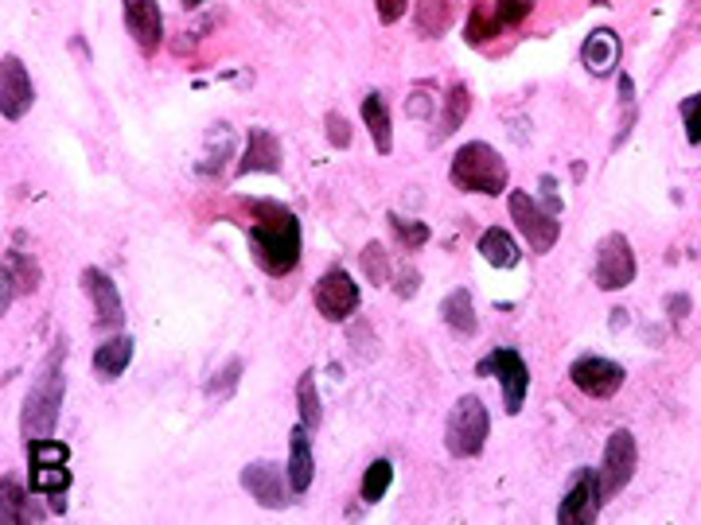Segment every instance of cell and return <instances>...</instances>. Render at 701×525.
<instances>
[{
	"label": "cell",
	"mask_w": 701,
	"mask_h": 525,
	"mask_svg": "<svg viewBox=\"0 0 701 525\" xmlns=\"http://www.w3.org/2000/svg\"><path fill=\"white\" fill-rule=\"evenodd\" d=\"M246 211L253 214L250 230V253L258 261L262 273L270 277H285L300 265V222L297 214L285 203H273V199H250Z\"/></svg>",
	"instance_id": "6da1fadb"
},
{
	"label": "cell",
	"mask_w": 701,
	"mask_h": 525,
	"mask_svg": "<svg viewBox=\"0 0 701 525\" xmlns=\"http://www.w3.org/2000/svg\"><path fill=\"white\" fill-rule=\"evenodd\" d=\"M63 342L55 347L51 362L43 366V374L36 378V386L24 397V409H20V433L36 440V436H51L59 424V409H63V393H66V374H63Z\"/></svg>",
	"instance_id": "7a4b0ae2"
},
{
	"label": "cell",
	"mask_w": 701,
	"mask_h": 525,
	"mask_svg": "<svg viewBox=\"0 0 701 525\" xmlns=\"http://www.w3.org/2000/svg\"><path fill=\"white\" fill-rule=\"evenodd\" d=\"M449 179L464 195H503L506 184H511V172H506V160L491 145L467 140L452 152Z\"/></svg>",
	"instance_id": "3957f363"
},
{
	"label": "cell",
	"mask_w": 701,
	"mask_h": 525,
	"mask_svg": "<svg viewBox=\"0 0 701 525\" xmlns=\"http://www.w3.org/2000/svg\"><path fill=\"white\" fill-rule=\"evenodd\" d=\"M487 436H491V413H487L484 397L464 393L445 421V448L452 460H472L484 452Z\"/></svg>",
	"instance_id": "277c9868"
},
{
	"label": "cell",
	"mask_w": 701,
	"mask_h": 525,
	"mask_svg": "<svg viewBox=\"0 0 701 525\" xmlns=\"http://www.w3.org/2000/svg\"><path fill=\"white\" fill-rule=\"evenodd\" d=\"M479 378H496L499 389H503V409L506 413H523L526 405V389H530V370H526V359L511 347H496L487 359L476 362Z\"/></svg>",
	"instance_id": "5b68a950"
},
{
	"label": "cell",
	"mask_w": 701,
	"mask_h": 525,
	"mask_svg": "<svg viewBox=\"0 0 701 525\" xmlns=\"http://www.w3.org/2000/svg\"><path fill=\"white\" fill-rule=\"evenodd\" d=\"M636 463H639V443L631 428H612L604 443V455H600V467H597V479H600V495L616 498L619 490L631 483L636 475Z\"/></svg>",
	"instance_id": "8992f818"
},
{
	"label": "cell",
	"mask_w": 701,
	"mask_h": 525,
	"mask_svg": "<svg viewBox=\"0 0 701 525\" xmlns=\"http://www.w3.org/2000/svg\"><path fill=\"white\" fill-rule=\"evenodd\" d=\"M312 300H316V312L327 323H347L359 312V280L347 273L343 265H331L327 273H320L316 288H312Z\"/></svg>",
	"instance_id": "52a82bcc"
},
{
	"label": "cell",
	"mask_w": 701,
	"mask_h": 525,
	"mask_svg": "<svg viewBox=\"0 0 701 525\" xmlns=\"http://www.w3.org/2000/svg\"><path fill=\"white\" fill-rule=\"evenodd\" d=\"M506 211H511L514 226H518V234H523L526 246H530L534 253H550V249L558 246V238H561L558 218H553L550 211H542L526 191L506 195Z\"/></svg>",
	"instance_id": "ba28073f"
},
{
	"label": "cell",
	"mask_w": 701,
	"mask_h": 525,
	"mask_svg": "<svg viewBox=\"0 0 701 525\" xmlns=\"http://www.w3.org/2000/svg\"><path fill=\"white\" fill-rule=\"evenodd\" d=\"M592 277L604 292H619L636 280V249L624 234H604L597 246V268H592Z\"/></svg>",
	"instance_id": "9c48e42d"
},
{
	"label": "cell",
	"mask_w": 701,
	"mask_h": 525,
	"mask_svg": "<svg viewBox=\"0 0 701 525\" xmlns=\"http://www.w3.org/2000/svg\"><path fill=\"white\" fill-rule=\"evenodd\" d=\"M242 487L250 490V498L258 507H270V510H285L289 498H297L289 487V471H280V463L273 460H253L242 471Z\"/></svg>",
	"instance_id": "30bf717a"
},
{
	"label": "cell",
	"mask_w": 701,
	"mask_h": 525,
	"mask_svg": "<svg viewBox=\"0 0 701 525\" xmlns=\"http://www.w3.org/2000/svg\"><path fill=\"white\" fill-rule=\"evenodd\" d=\"M569 378L580 393L597 397V401H608V397H616L619 386H624L627 370L612 359H600V354H585L569 366Z\"/></svg>",
	"instance_id": "8fae6325"
},
{
	"label": "cell",
	"mask_w": 701,
	"mask_h": 525,
	"mask_svg": "<svg viewBox=\"0 0 701 525\" xmlns=\"http://www.w3.org/2000/svg\"><path fill=\"white\" fill-rule=\"evenodd\" d=\"M600 507H604V495H600V479L597 471H580L573 487L565 490L558 507V522L561 525H592L600 517Z\"/></svg>",
	"instance_id": "7c38bea8"
},
{
	"label": "cell",
	"mask_w": 701,
	"mask_h": 525,
	"mask_svg": "<svg viewBox=\"0 0 701 525\" xmlns=\"http://www.w3.org/2000/svg\"><path fill=\"white\" fill-rule=\"evenodd\" d=\"M125 28H129L133 43L140 47V55L152 59L164 43V12L157 0H122Z\"/></svg>",
	"instance_id": "4fadbf2b"
},
{
	"label": "cell",
	"mask_w": 701,
	"mask_h": 525,
	"mask_svg": "<svg viewBox=\"0 0 701 525\" xmlns=\"http://www.w3.org/2000/svg\"><path fill=\"white\" fill-rule=\"evenodd\" d=\"M36 102V86L28 78V66L20 63L16 55L0 59V113L4 121H20Z\"/></svg>",
	"instance_id": "5bb4252c"
},
{
	"label": "cell",
	"mask_w": 701,
	"mask_h": 525,
	"mask_svg": "<svg viewBox=\"0 0 701 525\" xmlns=\"http://www.w3.org/2000/svg\"><path fill=\"white\" fill-rule=\"evenodd\" d=\"M83 292L90 296L98 327L117 332V327L125 323V304H122V292H117V285H113L110 273H102V268H93V265L83 268Z\"/></svg>",
	"instance_id": "9a60e30c"
},
{
	"label": "cell",
	"mask_w": 701,
	"mask_h": 525,
	"mask_svg": "<svg viewBox=\"0 0 701 525\" xmlns=\"http://www.w3.org/2000/svg\"><path fill=\"white\" fill-rule=\"evenodd\" d=\"M285 471H289V487L292 495H309L312 479H316V455H312V428H304V424H292L289 433V463H285Z\"/></svg>",
	"instance_id": "2e32d148"
},
{
	"label": "cell",
	"mask_w": 701,
	"mask_h": 525,
	"mask_svg": "<svg viewBox=\"0 0 701 525\" xmlns=\"http://www.w3.org/2000/svg\"><path fill=\"white\" fill-rule=\"evenodd\" d=\"M285 164V152H280V140L270 129H258L253 125L250 137H246V157L238 160V175H253V172H270L277 175Z\"/></svg>",
	"instance_id": "e0dca14e"
},
{
	"label": "cell",
	"mask_w": 701,
	"mask_h": 525,
	"mask_svg": "<svg viewBox=\"0 0 701 525\" xmlns=\"http://www.w3.org/2000/svg\"><path fill=\"white\" fill-rule=\"evenodd\" d=\"M580 63H585V71L597 74V78H604V74L616 71L619 63V36L612 28H597L589 32V39H585V47H580Z\"/></svg>",
	"instance_id": "ac0fdd59"
},
{
	"label": "cell",
	"mask_w": 701,
	"mask_h": 525,
	"mask_svg": "<svg viewBox=\"0 0 701 525\" xmlns=\"http://www.w3.org/2000/svg\"><path fill=\"white\" fill-rule=\"evenodd\" d=\"M133 362V335H110L105 342H98V350H93V374H98V382H117L129 370Z\"/></svg>",
	"instance_id": "d6986e66"
},
{
	"label": "cell",
	"mask_w": 701,
	"mask_h": 525,
	"mask_svg": "<svg viewBox=\"0 0 701 525\" xmlns=\"http://www.w3.org/2000/svg\"><path fill=\"white\" fill-rule=\"evenodd\" d=\"M440 320H445L449 332L472 339V335L479 332V315H476V304H472V292H467V288H452V292L440 300Z\"/></svg>",
	"instance_id": "ffe728a7"
},
{
	"label": "cell",
	"mask_w": 701,
	"mask_h": 525,
	"mask_svg": "<svg viewBox=\"0 0 701 525\" xmlns=\"http://www.w3.org/2000/svg\"><path fill=\"white\" fill-rule=\"evenodd\" d=\"M476 249H479V258L496 268H518V261H523V246H518L514 234L503 230V226H491V230L479 234Z\"/></svg>",
	"instance_id": "44dd1931"
},
{
	"label": "cell",
	"mask_w": 701,
	"mask_h": 525,
	"mask_svg": "<svg viewBox=\"0 0 701 525\" xmlns=\"http://www.w3.org/2000/svg\"><path fill=\"white\" fill-rule=\"evenodd\" d=\"M363 121L366 133H371L378 157H390L393 152V125H390V105H386L383 93H366L363 98Z\"/></svg>",
	"instance_id": "7402d4cb"
},
{
	"label": "cell",
	"mask_w": 701,
	"mask_h": 525,
	"mask_svg": "<svg viewBox=\"0 0 701 525\" xmlns=\"http://www.w3.org/2000/svg\"><path fill=\"white\" fill-rule=\"evenodd\" d=\"M413 28L421 39H440L452 28V0H417Z\"/></svg>",
	"instance_id": "603a6c76"
},
{
	"label": "cell",
	"mask_w": 701,
	"mask_h": 525,
	"mask_svg": "<svg viewBox=\"0 0 701 525\" xmlns=\"http://www.w3.org/2000/svg\"><path fill=\"white\" fill-rule=\"evenodd\" d=\"M297 409H300V424L316 433L320 421H324V405H320V393H316V370H304L297 382Z\"/></svg>",
	"instance_id": "cb8c5ba5"
},
{
	"label": "cell",
	"mask_w": 701,
	"mask_h": 525,
	"mask_svg": "<svg viewBox=\"0 0 701 525\" xmlns=\"http://www.w3.org/2000/svg\"><path fill=\"white\" fill-rule=\"evenodd\" d=\"M32 495L39 498H59L71 490V467L59 463V467H32V479H28Z\"/></svg>",
	"instance_id": "d4e9b609"
},
{
	"label": "cell",
	"mask_w": 701,
	"mask_h": 525,
	"mask_svg": "<svg viewBox=\"0 0 701 525\" xmlns=\"http://www.w3.org/2000/svg\"><path fill=\"white\" fill-rule=\"evenodd\" d=\"M467 110H472V90L464 83L449 86V98H445V117H440V137H449L464 125Z\"/></svg>",
	"instance_id": "484cf974"
},
{
	"label": "cell",
	"mask_w": 701,
	"mask_h": 525,
	"mask_svg": "<svg viewBox=\"0 0 701 525\" xmlns=\"http://www.w3.org/2000/svg\"><path fill=\"white\" fill-rule=\"evenodd\" d=\"M390 483H393V463L383 455V460H374L371 467L363 471V487H359L363 490V502H371V507L374 502H383L386 490H390Z\"/></svg>",
	"instance_id": "4316f807"
},
{
	"label": "cell",
	"mask_w": 701,
	"mask_h": 525,
	"mask_svg": "<svg viewBox=\"0 0 701 525\" xmlns=\"http://www.w3.org/2000/svg\"><path fill=\"white\" fill-rule=\"evenodd\" d=\"M66 460H71V448L63 440H51V436L28 440V467H59Z\"/></svg>",
	"instance_id": "83f0119b"
},
{
	"label": "cell",
	"mask_w": 701,
	"mask_h": 525,
	"mask_svg": "<svg viewBox=\"0 0 701 525\" xmlns=\"http://www.w3.org/2000/svg\"><path fill=\"white\" fill-rule=\"evenodd\" d=\"M359 268L366 273V280L386 285V280H390V249H383V241H371V246L363 249V258H359Z\"/></svg>",
	"instance_id": "f1b7e54d"
},
{
	"label": "cell",
	"mask_w": 701,
	"mask_h": 525,
	"mask_svg": "<svg viewBox=\"0 0 701 525\" xmlns=\"http://www.w3.org/2000/svg\"><path fill=\"white\" fill-rule=\"evenodd\" d=\"M390 234L398 238V246L402 249H421L425 241H429V226L425 222H410V218H398V214H390Z\"/></svg>",
	"instance_id": "f546056e"
},
{
	"label": "cell",
	"mask_w": 701,
	"mask_h": 525,
	"mask_svg": "<svg viewBox=\"0 0 701 525\" xmlns=\"http://www.w3.org/2000/svg\"><path fill=\"white\" fill-rule=\"evenodd\" d=\"M499 24H496V12H491V16H487L484 9H472V16H467V43L472 47H479V43H487V39H496L499 36Z\"/></svg>",
	"instance_id": "4dcf8cb0"
},
{
	"label": "cell",
	"mask_w": 701,
	"mask_h": 525,
	"mask_svg": "<svg viewBox=\"0 0 701 525\" xmlns=\"http://www.w3.org/2000/svg\"><path fill=\"white\" fill-rule=\"evenodd\" d=\"M206 140L215 145V152H211V160H206V164H199V172L215 175L218 167L226 164V157H234V137H230V129H223V125H218V129L206 133Z\"/></svg>",
	"instance_id": "1f68e13d"
},
{
	"label": "cell",
	"mask_w": 701,
	"mask_h": 525,
	"mask_svg": "<svg viewBox=\"0 0 701 525\" xmlns=\"http://www.w3.org/2000/svg\"><path fill=\"white\" fill-rule=\"evenodd\" d=\"M238 378H242V362H238V359H230L223 370H218V378H211V382H206V386H203V393H206V397H218V401H223V397H230L234 389H238Z\"/></svg>",
	"instance_id": "d6a6232c"
},
{
	"label": "cell",
	"mask_w": 701,
	"mask_h": 525,
	"mask_svg": "<svg viewBox=\"0 0 701 525\" xmlns=\"http://www.w3.org/2000/svg\"><path fill=\"white\" fill-rule=\"evenodd\" d=\"M530 12H534V0H496V24L503 32L518 28Z\"/></svg>",
	"instance_id": "836d02e7"
},
{
	"label": "cell",
	"mask_w": 701,
	"mask_h": 525,
	"mask_svg": "<svg viewBox=\"0 0 701 525\" xmlns=\"http://www.w3.org/2000/svg\"><path fill=\"white\" fill-rule=\"evenodd\" d=\"M0 490H4V514H0L4 525L24 522V502H28V498H24V487H20L12 475H4V479H0Z\"/></svg>",
	"instance_id": "e575fe53"
},
{
	"label": "cell",
	"mask_w": 701,
	"mask_h": 525,
	"mask_svg": "<svg viewBox=\"0 0 701 525\" xmlns=\"http://www.w3.org/2000/svg\"><path fill=\"white\" fill-rule=\"evenodd\" d=\"M678 113H683L686 140H690V145H701V93L683 98V102H678Z\"/></svg>",
	"instance_id": "d590c367"
},
{
	"label": "cell",
	"mask_w": 701,
	"mask_h": 525,
	"mask_svg": "<svg viewBox=\"0 0 701 525\" xmlns=\"http://www.w3.org/2000/svg\"><path fill=\"white\" fill-rule=\"evenodd\" d=\"M324 133H327V145L331 148H351V121H347L339 110H331L324 117Z\"/></svg>",
	"instance_id": "8d00e7d4"
},
{
	"label": "cell",
	"mask_w": 701,
	"mask_h": 525,
	"mask_svg": "<svg viewBox=\"0 0 701 525\" xmlns=\"http://www.w3.org/2000/svg\"><path fill=\"white\" fill-rule=\"evenodd\" d=\"M405 9H410V0H374V12H378V20H383L386 28L398 24L405 16Z\"/></svg>",
	"instance_id": "74e56055"
},
{
	"label": "cell",
	"mask_w": 701,
	"mask_h": 525,
	"mask_svg": "<svg viewBox=\"0 0 701 525\" xmlns=\"http://www.w3.org/2000/svg\"><path fill=\"white\" fill-rule=\"evenodd\" d=\"M538 195H542V211H550L553 218H558L561 199H558V179H553V175H542V179H538Z\"/></svg>",
	"instance_id": "f35d334b"
},
{
	"label": "cell",
	"mask_w": 701,
	"mask_h": 525,
	"mask_svg": "<svg viewBox=\"0 0 701 525\" xmlns=\"http://www.w3.org/2000/svg\"><path fill=\"white\" fill-rule=\"evenodd\" d=\"M405 113H410V117H429L433 113V98L425 90H417V93H410V102H405Z\"/></svg>",
	"instance_id": "ab89813d"
},
{
	"label": "cell",
	"mask_w": 701,
	"mask_h": 525,
	"mask_svg": "<svg viewBox=\"0 0 701 525\" xmlns=\"http://www.w3.org/2000/svg\"><path fill=\"white\" fill-rule=\"evenodd\" d=\"M666 308H674V315L683 320V315L690 312V296H671V300H666Z\"/></svg>",
	"instance_id": "60d3db41"
},
{
	"label": "cell",
	"mask_w": 701,
	"mask_h": 525,
	"mask_svg": "<svg viewBox=\"0 0 701 525\" xmlns=\"http://www.w3.org/2000/svg\"><path fill=\"white\" fill-rule=\"evenodd\" d=\"M179 4H184V9H199V4H203V0H179Z\"/></svg>",
	"instance_id": "b9f144b4"
}]
</instances>
